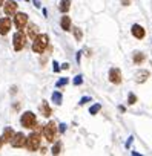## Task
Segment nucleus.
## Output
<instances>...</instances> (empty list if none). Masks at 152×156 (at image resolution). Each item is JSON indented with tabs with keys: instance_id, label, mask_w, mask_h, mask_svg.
<instances>
[{
	"instance_id": "nucleus-36",
	"label": "nucleus",
	"mask_w": 152,
	"mask_h": 156,
	"mask_svg": "<svg viewBox=\"0 0 152 156\" xmlns=\"http://www.w3.org/2000/svg\"><path fill=\"white\" fill-rule=\"evenodd\" d=\"M19 109H20V104L16 103V104H14V110H19Z\"/></svg>"
},
{
	"instance_id": "nucleus-23",
	"label": "nucleus",
	"mask_w": 152,
	"mask_h": 156,
	"mask_svg": "<svg viewBox=\"0 0 152 156\" xmlns=\"http://www.w3.org/2000/svg\"><path fill=\"white\" fill-rule=\"evenodd\" d=\"M68 83H69V80H68V78H60V80L55 83V86H57V87H63V86H66Z\"/></svg>"
},
{
	"instance_id": "nucleus-33",
	"label": "nucleus",
	"mask_w": 152,
	"mask_h": 156,
	"mask_svg": "<svg viewBox=\"0 0 152 156\" xmlns=\"http://www.w3.org/2000/svg\"><path fill=\"white\" fill-rule=\"evenodd\" d=\"M9 92H11V94H13V95H14V94H16V92H17V87H16V86H13V87H11V90H9Z\"/></svg>"
},
{
	"instance_id": "nucleus-30",
	"label": "nucleus",
	"mask_w": 152,
	"mask_h": 156,
	"mask_svg": "<svg viewBox=\"0 0 152 156\" xmlns=\"http://www.w3.org/2000/svg\"><path fill=\"white\" fill-rule=\"evenodd\" d=\"M75 58H77V63H80V58H82V51H79V52H77V57H75Z\"/></svg>"
},
{
	"instance_id": "nucleus-35",
	"label": "nucleus",
	"mask_w": 152,
	"mask_h": 156,
	"mask_svg": "<svg viewBox=\"0 0 152 156\" xmlns=\"http://www.w3.org/2000/svg\"><path fill=\"white\" fill-rule=\"evenodd\" d=\"M61 69H69V64H68V63H65V64H61Z\"/></svg>"
},
{
	"instance_id": "nucleus-6",
	"label": "nucleus",
	"mask_w": 152,
	"mask_h": 156,
	"mask_svg": "<svg viewBox=\"0 0 152 156\" xmlns=\"http://www.w3.org/2000/svg\"><path fill=\"white\" fill-rule=\"evenodd\" d=\"M14 25L17 26V29L22 31L28 25V16L25 12H16V16H14Z\"/></svg>"
},
{
	"instance_id": "nucleus-26",
	"label": "nucleus",
	"mask_w": 152,
	"mask_h": 156,
	"mask_svg": "<svg viewBox=\"0 0 152 156\" xmlns=\"http://www.w3.org/2000/svg\"><path fill=\"white\" fill-rule=\"evenodd\" d=\"M89 101H92V98H91V97H83V98L79 101V104H80V106H83V104H86V103H89Z\"/></svg>"
},
{
	"instance_id": "nucleus-31",
	"label": "nucleus",
	"mask_w": 152,
	"mask_h": 156,
	"mask_svg": "<svg viewBox=\"0 0 152 156\" xmlns=\"http://www.w3.org/2000/svg\"><path fill=\"white\" fill-rule=\"evenodd\" d=\"M32 3L35 5V8H40L42 5H40V2H39V0H32Z\"/></svg>"
},
{
	"instance_id": "nucleus-9",
	"label": "nucleus",
	"mask_w": 152,
	"mask_h": 156,
	"mask_svg": "<svg viewBox=\"0 0 152 156\" xmlns=\"http://www.w3.org/2000/svg\"><path fill=\"white\" fill-rule=\"evenodd\" d=\"M109 81L112 84H120L121 83V70L118 67H112L109 70Z\"/></svg>"
},
{
	"instance_id": "nucleus-19",
	"label": "nucleus",
	"mask_w": 152,
	"mask_h": 156,
	"mask_svg": "<svg viewBox=\"0 0 152 156\" xmlns=\"http://www.w3.org/2000/svg\"><path fill=\"white\" fill-rule=\"evenodd\" d=\"M52 103L54 104H57V106H60L61 104V101H63V95H61V92H58V90H55L54 94H52Z\"/></svg>"
},
{
	"instance_id": "nucleus-11",
	"label": "nucleus",
	"mask_w": 152,
	"mask_h": 156,
	"mask_svg": "<svg viewBox=\"0 0 152 156\" xmlns=\"http://www.w3.org/2000/svg\"><path fill=\"white\" fill-rule=\"evenodd\" d=\"M131 32H132V35L137 38V40H141V38H144V35H146V31H144V28L143 26H140V25H132V29H131Z\"/></svg>"
},
{
	"instance_id": "nucleus-38",
	"label": "nucleus",
	"mask_w": 152,
	"mask_h": 156,
	"mask_svg": "<svg viewBox=\"0 0 152 156\" xmlns=\"http://www.w3.org/2000/svg\"><path fill=\"white\" fill-rule=\"evenodd\" d=\"M26 2H29V0H26Z\"/></svg>"
},
{
	"instance_id": "nucleus-20",
	"label": "nucleus",
	"mask_w": 152,
	"mask_h": 156,
	"mask_svg": "<svg viewBox=\"0 0 152 156\" xmlns=\"http://www.w3.org/2000/svg\"><path fill=\"white\" fill-rule=\"evenodd\" d=\"M72 32H74V37H75V40H77V41H80V40L83 38V32H82V29H80L79 26L72 28Z\"/></svg>"
},
{
	"instance_id": "nucleus-16",
	"label": "nucleus",
	"mask_w": 152,
	"mask_h": 156,
	"mask_svg": "<svg viewBox=\"0 0 152 156\" xmlns=\"http://www.w3.org/2000/svg\"><path fill=\"white\" fill-rule=\"evenodd\" d=\"M132 60H134V63H135V64H141V63H144V60H146V55H144L143 52H138V51H135V52L132 54Z\"/></svg>"
},
{
	"instance_id": "nucleus-7",
	"label": "nucleus",
	"mask_w": 152,
	"mask_h": 156,
	"mask_svg": "<svg viewBox=\"0 0 152 156\" xmlns=\"http://www.w3.org/2000/svg\"><path fill=\"white\" fill-rule=\"evenodd\" d=\"M25 144H26V136H25L22 132L14 133V136H13V139H11V145H13L14 148H20V147H25Z\"/></svg>"
},
{
	"instance_id": "nucleus-21",
	"label": "nucleus",
	"mask_w": 152,
	"mask_h": 156,
	"mask_svg": "<svg viewBox=\"0 0 152 156\" xmlns=\"http://www.w3.org/2000/svg\"><path fill=\"white\" fill-rule=\"evenodd\" d=\"M51 153H52V154H60V153H61V142H60V141H57V142L52 145Z\"/></svg>"
},
{
	"instance_id": "nucleus-27",
	"label": "nucleus",
	"mask_w": 152,
	"mask_h": 156,
	"mask_svg": "<svg viewBox=\"0 0 152 156\" xmlns=\"http://www.w3.org/2000/svg\"><path fill=\"white\" fill-rule=\"evenodd\" d=\"M58 132H60V133H65V132H66V124H65V122H61V124L58 126Z\"/></svg>"
},
{
	"instance_id": "nucleus-2",
	"label": "nucleus",
	"mask_w": 152,
	"mask_h": 156,
	"mask_svg": "<svg viewBox=\"0 0 152 156\" xmlns=\"http://www.w3.org/2000/svg\"><path fill=\"white\" fill-rule=\"evenodd\" d=\"M43 136L48 142H54L55 136H57V124L54 121H49L46 126H43Z\"/></svg>"
},
{
	"instance_id": "nucleus-25",
	"label": "nucleus",
	"mask_w": 152,
	"mask_h": 156,
	"mask_svg": "<svg viewBox=\"0 0 152 156\" xmlns=\"http://www.w3.org/2000/svg\"><path fill=\"white\" fill-rule=\"evenodd\" d=\"M135 103H137V97H135L134 94H129V97H128V104L132 106V104H135Z\"/></svg>"
},
{
	"instance_id": "nucleus-3",
	"label": "nucleus",
	"mask_w": 152,
	"mask_h": 156,
	"mask_svg": "<svg viewBox=\"0 0 152 156\" xmlns=\"http://www.w3.org/2000/svg\"><path fill=\"white\" fill-rule=\"evenodd\" d=\"M40 142H42L40 133H39V132H34V133H31V135L26 138V144H25V147H26L29 151H35V150H39Z\"/></svg>"
},
{
	"instance_id": "nucleus-29",
	"label": "nucleus",
	"mask_w": 152,
	"mask_h": 156,
	"mask_svg": "<svg viewBox=\"0 0 152 156\" xmlns=\"http://www.w3.org/2000/svg\"><path fill=\"white\" fill-rule=\"evenodd\" d=\"M132 139H134V138H132V136H129V139L126 141V148H129V147H131V144H132Z\"/></svg>"
},
{
	"instance_id": "nucleus-24",
	"label": "nucleus",
	"mask_w": 152,
	"mask_h": 156,
	"mask_svg": "<svg viewBox=\"0 0 152 156\" xmlns=\"http://www.w3.org/2000/svg\"><path fill=\"white\" fill-rule=\"evenodd\" d=\"M72 83H74V86H80V84L83 83V76H82V75H77V76L72 80Z\"/></svg>"
},
{
	"instance_id": "nucleus-22",
	"label": "nucleus",
	"mask_w": 152,
	"mask_h": 156,
	"mask_svg": "<svg viewBox=\"0 0 152 156\" xmlns=\"http://www.w3.org/2000/svg\"><path fill=\"white\" fill-rule=\"evenodd\" d=\"M100 110H102V104H98V103H97V104H94V106L89 109V113H91V115H97Z\"/></svg>"
},
{
	"instance_id": "nucleus-32",
	"label": "nucleus",
	"mask_w": 152,
	"mask_h": 156,
	"mask_svg": "<svg viewBox=\"0 0 152 156\" xmlns=\"http://www.w3.org/2000/svg\"><path fill=\"white\" fill-rule=\"evenodd\" d=\"M121 3H123L124 6H128V5H131V0H121Z\"/></svg>"
},
{
	"instance_id": "nucleus-14",
	"label": "nucleus",
	"mask_w": 152,
	"mask_h": 156,
	"mask_svg": "<svg viewBox=\"0 0 152 156\" xmlns=\"http://www.w3.org/2000/svg\"><path fill=\"white\" fill-rule=\"evenodd\" d=\"M40 113H42L45 118H49V116H51L52 110H51V107H49L48 101H42V104H40Z\"/></svg>"
},
{
	"instance_id": "nucleus-34",
	"label": "nucleus",
	"mask_w": 152,
	"mask_h": 156,
	"mask_svg": "<svg viewBox=\"0 0 152 156\" xmlns=\"http://www.w3.org/2000/svg\"><path fill=\"white\" fill-rule=\"evenodd\" d=\"M3 144H5V141H3V138H2V136H0V148L3 147Z\"/></svg>"
},
{
	"instance_id": "nucleus-8",
	"label": "nucleus",
	"mask_w": 152,
	"mask_h": 156,
	"mask_svg": "<svg viewBox=\"0 0 152 156\" xmlns=\"http://www.w3.org/2000/svg\"><path fill=\"white\" fill-rule=\"evenodd\" d=\"M17 8H19V5L16 0H8V2L3 3V11L6 16H14L17 12Z\"/></svg>"
},
{
	"instance_id": "nucleus-1",
	"label": "nucleus",
	"mask_w": 152,
	"mask_h": 156,
	"mask_svg": "<svg viewBox=\"0 0 152 156\" xmlns=\"http://www.w3.org/2000/svg\"><path fill=\"white\" fill-rule=\"evenodd\" d=\"M48 44H49V37L46 34H39L32 41V51L35 54H43Z\"/></svg>"
},
{
	"instance_id": "nucleus-4",
	"label": "nucleus",
	"mask_w": 152,
	"mask_h": 156,
	"mask_svg": "<svg viewBox=\"0 0 152 156\" xmlns=\"http://www.w3.org/2000/svg\"><path fill=\"white\" fill-rule=\"evenodd\" d=\"M35 122H37V118H35V113H32V112H25L23 115H22V118H20V124H22V127H25V129H32L34 126H35Z\"/></svg>"
},
{
	"instance_id": "nucleus-15",
	"label": "nucleus",
	"mask_w": 152,
	"mask_h": 156,
	"mask_svg": "<svg viewBox=\"0 0 152 156\" xmlns=\"http://www.w3.org/2000/svg\"><path fill=\"white\" fill-rule=\"evenodd\" d=\"M14 133H16V132L13 130V127H5V130H3V135H2L3 141H5V142H11V139H13Z\"/></svg>"
},
{
	"instance_id": "nucleus-17",
	"label": "nucleus",
	"mask_w": 152,
	"mask_h": 156,
	"mask_svg": "<svg viewBox=\"0 0 152 156\" xmlns=\"http://www.w3.org/2000/svg\"><path fill=\"white\" fill-rule=\"evenodd\" d=\"M58 9H60V12L66 14V12H68V11L71 9V0H60Z\"/></svg>"
},
{
	"instance_id": "nucleus-18",
	"label": "nucleus",
	"mask_w": 152,
	"mask_h": 156,
	"mask_svg": "<svg viewBox=\"0 0 152 156\" xmlns=\"http://www.w3.org/2000/svg\"><path fill=\"white\" fill-rule=\"evenodd\" d=\"M147 78H149V72L147 70H140L137 73V83H144Z\"/></svg>"
},
{
	"instance_id": "nucleus-10",
	"label": "nucleus",
	"mask_w": 152,
	"mask_h": 156,
	"mask_svg": "<svg viewBox=\"0 0 152 156\" xmlns=\"http://www.w3.org/2000/svg\"><path fill=\"white\" fill-rule=\"evenodd\" d=\"M11 31V20L8 17L0 19V35H6Z\"/></svg>"
},
{
	"instance_id": "nucleus-37",
	"label": "nucleus",
	"mask_w": 152,
	"mask_h": 156,
	"mask_svg": "<svg viewBox=\"0 0 152 156\" xmlns=\"http://www.w3.org/2000/svg\"><path fill=\"white\" fill-rule=\"evenodd\" d=\"M3 3H5V0H0V6H3Z\"/></svg>"
},
{
	"instance_id": "nucleus-13",
	"label": "nucleus",
	"mask_w": 152,
	"mask_h": 156,
	"mask_svg": "<svg viewBox=\"0 0 152 156\" xmlns=\"http://www.w3.org/2000/svg\"><path fill=\"white\" fill-rule=\"evenodd\" d=\"M71 25H72V22H71V17H68L66 14L60 19V26H61V29L63 31H71Z\"/></svg>"
},
{
	"instance_id": "nucleus-5",
	"label": "nucleus",
	"mask_w": 152,
	"mask_h": 156,
	"mask_svg": "<svg viewBox=\"0 0 152 156\" xmlns=\"http://www.w3.org/2000/svg\"><path fill=\"white\" fill-rule=\"evenodd\" d=\"M25 43H26V35L19 29L16 34H14V37H13V46H14V51H22L23 48H25Z\"/></svg>"
},
{
	"instance_id": "nucleus-28",
	"label": "nucleus",
	"mask_w": 152,
	"mask_h": 156,
	"mask_svg": "<svg viewBox=\"0 0 152 156\" xmlns=\"http://www.w3.org/2000/svg\"><path fill=\"white\" fill-rule=\"evenodd\" d=\"M52 66H54V72H58V70H60V67H58V63H57V61H54V63H52Z\"/></svg>"
},
{
	"instance_id": "nucleus-12",
	"label": "nucleus",
	"mask_w": 152,
	"mask_h": 156,
	"mask_svg": "<svg viewBox=\"0 0 152 156\" xmlns=\"http://www.w3.org/2000/svg\"><path fill=\"white\" fill-rule=\"evenodd\" d=\"M26 35H28L31 40H34V38L39 35V26H37L35 23H29V25H26Z\"/></svg>"
}]
</instances>
